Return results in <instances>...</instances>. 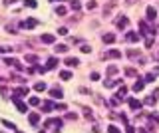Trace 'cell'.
<instances>
[{"label":"cell","mask_w":159,"mask_h":133,"mask_svg":"<svg viewBox=\"0 0 159 133\" xmlns=\"http://www.w3.org/2000/svg\"><path fill=\"white\" fill-rule=\"evenodd\" d=\"M104 42H106V44H114V42H116V36H114V34H104Z\"/></svg>","instance_id":"cell-19"},{"label":"cell","mask_w":159,"mask_h":133,"mask_svg":"<svg viewBox=\"0 0 159 133\" xmlns=\"http://www.w3.org/2000/svg\"><path fill=\"white\" fill-rule=\"evenodd\" d=\"M155 101H157V97H155V95H149V97H145V101H143V103H145V105H153Z\"/></svg>","instance_id":"cell-27"},{"label":"cell","mask_w":159,"mask_h":133,"mask_svg":"<svg viewBox=\"0 0 159 133\" xmlns=\"http://www.w3.org/2000/svg\"><path fill=\"white\" fill-rule=\"evenodd\" d=\"M0 133H4V131H0Z\"/></svg>","instance_id":"cell-55"},{"label":"cell","mask_w":159,"mask_h":133,"mask_svg":"<svg viewBox=\"0 0 159 133\" xmlns=\"http://www.w3.org/2000/svg\"><path fill=\"white\" fill-rule=\"evenodd\" d=\"M56 68H58V60L56 58H50L48 64H46V70H56Z\"/></svg>","instance_id":"cell-12"},{"label":"cell","mask_w":159,"mask_h":133,"mask_svg":"<svg viewBox=\"0 0 159 133\" xmlns=\"http://www.w3.org/2000/svg\"><path fill=\"white\" fill-rule=\"evenodd\" d=\"M155 82V74H147L145 76V84H153Z\"/></svg>","instance_id":"cell-31"},{"label":"cell","mask_w":159,"mask_h":133,"mask_svg":"<svg viewBox=\"0 0 159 133\" xmlns=\"http://www.w3.org/2000/svg\"><path fill=\"white\" fill-rule=\"evenodd\" d=\"M153 44H155V38L153 36H147L145 38V48H153Z\"/></svg>","instance_id":"cell-26"},{"label":"cell","mask_w":159,"mask_h":133,"mask_svg":"<svg viewBox=\"0 0 159 133\" xmlns=\"http://www.w3.org/2000/svg\"><path fill=\"white\" fill-rule=\"evenodd\" d=\"M54 107H56V105H54L52 101H44V103H42V109H44V111H50V109H54Z\"/></svg>","instance_id":"cell-24"},{"label":"cell","mask_w":159,"mask_h":133,"mask_svg":"<svg viewBox=\"0 0 159 133\" xmlns=\"http://www.w3.org/2000/svg\"><path fill=\"white\" fill-rule=\"evenodd\" d=\"M82 52H84V54H90V52H92V48H90L88 44H84V46H82Z\"/></svg>","instance_id":"cell-39"},{"label":"cell","mask_w":159,"mask_h":133,"mask_svg":"<svg viewBox=\"0 0 159 133\" xmlns=\"http://www.w3.org/2000/svg\"><path fill=\"white\" fill-rule=\"evenodd\" d=\"M64 64H66L68 68H76V66H80V60H78V58H68Z\"/></svg>","instance_id":"cell-11"},{"label":"cell","mask_w":159,"mask_h":133,"mask_svg":"<svg viewBox=\"0 0 159 133\" xmlns=\"http://www.w3.org/2000/svg\"><path fill=\"white\" fill-rule=\"evenodd\" d=\"M26 62H28V64H36V62H38V56H36V54H26Z\"/></svg>","instance_id":"cell-20"},{"label":"cell","mask_w":159,"mask_h":133,"mask_svg":"<svg viewBox=\"0 0 159 133\" xmlns=\"http://www.w3.org/2000/svg\"><path fill=\"white\" fill-rule=\"evenodd\" d=\"M30 105H40V99L38 97H30Z\"/></svg>","instance_id":"cell-40"},{"label":"cell","mask_w":159,"mask_h":133,"mask_svg":"<svg viewBox=\"0 0 159 133\" xmlns=\"http://www.w3.org/2000/svg\"><path fill=\"white\" fill-rule=\"evenodd\" d=\"M139 56V50H127V58H137Z\"/></svg>","instance_id":"cell-30"},{"label":"cell","mask_w":159,"mask_h":133,"mask_svg":"<svg viewBox=\"0 0 159 133\" xmlns=\"http://www.w3.org/2000/svg\"><path fill=\"white\" fill-rule=\"evenodd\" d=\"M125 76H129V78H135V76H137V72H135L133 68H125Z\"/></svg>","instance_id":"cell-29"},{"label":"cell","mask_w":159,"mask_h":133,"mask_svg":"<svg viewBox=\"0 0 159 133\" xmlns=\"http://www.w3.org/2000/svg\"><path fill=\"white\" fill-rule=\"evenodd\" d=\"M118 84H121L119 80H106V82H104V86H106L108 89H110V88H116Z\"/></svg>","instance_id":"cell-14"},{"label":"cell","mask_w":159,"mask_h":133,"mask_svg":"<svg viewBox=\"0 0 159 133\" xmlns=\"http://www.w3.org/2000/svg\"><path fill=\"white\" fill-rule=\"evenodd\" d=\"M50 95L56 97V99H62V97H64V93H62V89H60V88H52V89H50Z\"/></svg>","instance_id":"cell-10"},{"label":"cell","mask_w":159,"mask_h":133,"mask_svg":"<svg viewBox=\"0 0 159 133\" xmlns=\"http://www.w3.org/2000/svg\"><path fill=\"white\" fill-rule=\"evenodd\" d=\"M92 80H94V82H96V80H100V74H98V72H94V74H92Z\"/></svg>","instance_id":"cell-45"},{"label":"cell","mask_w":159,"mask_h":133,"mask_svg":"<svg viewBox=\"0 0 159 133\" xmlns=\"http://www.w3.org/2000/svg\"><path fill=\"white\" fill-rule=\"evenodd\" d=\"M145 14H147V20H149V22H155V20H157V10H155L153 6H147Z\"/></svg>","instance_id":"cell-2"},{"label":"cell","mask_w":159,"mask_h":133,"mask_svg":"<svg viewBox=\"0 0 159 133\" xmlns=\"http://www.w3.org/2000/svg\"><path fill=\"white\" fill-rule=\"evenodd\" d=\"M24 4H26L28 8H36V6H38V2H36V0H26Z\"/></svg>","instance_id":"cell-34"},{"label":"cell","mask_w":159,"mask_h":133,"mask_svg":"<svg viewBox=\"0 0 159 133\" xmlns=\"http://www.w3.org/2000/svg\"><path fill=\"white\" fill-rule=\"evenodd\" d=\"M2 125H6V127H10V129H16V125H12V123L6 121V119H2Z\"/></svg>","instance_id":"cell-38"},{"label":"cell","mask_w":159,"mask_h":133,"mask_svg":"<svg viewBox=\"0 0 159 133\" xmlns=\"http://www.w3.org/2000/svg\"><path fill=\"white\" fill-rule=\"evenodd\" d=\"M54 50H56V54H64V52H68V46L66 44H56Z\"/></svg>","instance_id":"cell-17"},{"label":"cell","mask_w":159,"mask_h":133,"mask_svg":"<svg viewBox=\"0 0 159 133\" xmlns=\"http://www.w3.org/2000/svg\"><path fill=\"white\" fill-rule=\"evenodd\" d=\"M119 56H121V52H118V50H110V52H108V58H114V60H118Z\"/></svg>","instance_id":"cell-25"},{"label":"cell","mask_w":159,"mask_h":133,"mask_svg":"<svg viewBox=\"0 0 159 133\" xmlns=\"http://www.w3.org/2000/svg\"><path fill=\"white\" fill-rule=\"evenodd\" d=\"M4 64H8V66H14L16 70H22V64H20L18 60H12V58H4Z\"/></svg>","instance_id":"cell-6"},{"label":"cell","mask_w":159,"mask_h":133,"mask_svg":"<svg viewBox=\"0 0 159 133\" xmlns=\"http://www.w3.org/2000/svg\"><path fill=\"white\" fill-rule=\"evenodd\" d=\"M12 101L16 103V107H18V111H22V113H26V109H28V107H26V103H22V101H20V97H12Z\"/></svg>","instance_id":"cell-7"},{"label":"cell","mask_w":159,"mask_h":133,"mask_svg":"<svg viewBox=\"0 0 159 133\" xmlns=\"http://www.w3.org/2000/svg\"><path fill=\"white\" fill-rule=\"evenodd\" d=\"M70 8L76 10V12H80V10H82V4H80L78 0H72V2H70Z\"/></svg>","instance_id":"cell-22"},{"label":"cell","mask_w":159,"mask_h":133,"mask_svg":"<svg viewBox=\"0 0 159 133\" xmlns=\"http://www.w3.org/2000/svg\"><path fill=\"white\" fill-rule=\"evenodd\" d=\"M155 58H157V60H159V48H157V52H155Z\"/></svg>","instance_id":"cell-51"},{"label":"cell","mask_w":159,"mask_h":133,"mask_svg":"<svg viewBox=\"0 0 159 133\" xmlns=\"http://www.w3.org/2000/svg\"><path fill=\"white\" fill-rule=\"evenodd\" d=\"M34 89H36V91H44V89H46V84H44V82H38V84L34 86Z\"/></svg>","instance_id":"cell-33"},{"label":"cell","mask_w":159,"mask_h":133,"mask_svg":"<svg viewBox=\"0 0 159 133\" xmlns=\"http://www.w3.org/2000/svg\"><path fill=\"white\" fill-rule=\"evenodd\" d=\"M125 95H127V88H125V86H121V88L118 89V93H116V97H118L119 101H121V99H123Z\"/></svg>","instance_id":"cell-13"},{"label":"cell","mask_w":159,"mask_h":133,"mask_svg":"<svg viewBox=\"0 0 159 133\" xmlns=\"http://www.w3.org/2000/svg\"><path fill=\"white\" fill-rule=\"evenodd\" d=\"M6 30H8V32H12V34H14V30H16V28H14V26H12V24H8V26H6Z\"/></svg>","instance_id":"cell-44"},{"label":"cell","mask_w":159,"mask_h":133,"mask_svg":"<svg viewBox=\"0 0 159 133\" xmlns=\"http://www.w3.org/2000/svg\"><path fill=\"white\" fill-rule=\"evenodd\" d=\"M153 95H155V97L159 99V89H155V91H153Z\"/></svg>","instance_id":"cell-48"},{"label":"cell","mask_w":159,"mask_h":133,"mask_svg":"<svg viewBox=\"0 0 159 133\" xmlns=\"http://www.w3.org/2000/svg\"><path fill=\"white\" fill-rule=\"evenodd\" d=\"M42 42H44V44H54V36H52V34H44V36H42Z\"/></svg>","instance_id":"cell-18"},{"label":"cell","mask_w":159,"mask_h":133,"mask_svg":"<svg viewBox=\"0 0 159 133\" xmlns=\"http://www.w3.org/2000/svg\"><path fill=\"white\" fill-rule=\"evenodd\" d=\"M12 48H0V54H6V52H10Z\"/></svg>","instance_id":"cell-46"},{"label":"cell","mask_w":159,"mask_h":133,"mask_svg":"<svg viewBox=\"0 0 159 133\" xmlns=\"http://www.w3.org/2000/svg\"><path fill=\"white\" fill-rule=\"evenodd\" d=\"M56 14L58 16H66L68 14V6H56Z\"/></svg>","instance_id":"cell-16"},{"label":"cell","mask_w":159,"mask_h":133,"mask_svg":"<svg viewBox=\"0 0 159 133\" xmlns=\"http://www.w3.org/2000/svg\"><path fill=\"white\" fill-rule=\"evenodd\" d=\"M58 34H60V36H66V34H68V28H58Z\"/></svg>","instance_id":"cell-41"},{"label":"cell","mask_w":159,"mask_h":133,"mask_svg":"<svg viewBox=\"0 0 159 133\" xmlns=\"http://www.w3.org/2000/svg\"><path fill=\"white\" fill-rule=\"evenodd\" d=\"M36 26H38V22H36L34 18H28V20L20 22V28H28V30H32V28H36Z\"/></svg>","instance_id":"cell-3"},{"label":"cell","mask_w":159,"mask_h":133,"mask_svg":"<svg viewBox=\"0 0 159 133\" xmlns=\"http://www.w3.org/2000/svg\"><path fill=\"white\" fill-rule=\"evenodd\" d=\"M82 111H84V115H86L88 119H92V117H94V115H92V109H90V107H82Z\"/></svg>","instance_id":"cell-32"},{"label":"cell","mask_w":159,"mask_h":133,"mask_svg":"<svg viewBox=\"0 0 159 133\" xmlns=\"http://www.w3.org/2000/svg\"><path fill=\"white\" fill-rule=\"evenodd\" d=\"M153 121H159V115H153Z\"/></svg>","instance_id":"cell-50"},{"label":"cell","mask_w":159,"mask_h":133,"mask_svg":"<svg viewBox=\"0 0 159 133\" xmlns=\"http://www.w3.org/2000/svg\"><path fill=\"white\" fill-rule=\"evenodd\" d=\"M108 133H121V131H119L116 125H110V127H108Z\"/></svg>","instance_id":"cell-37"},{"label":"cell","mask_w":159,"mask_h":133,"mask_svg":"<svg viewBox=\"0 0 159 133\" xmlns=\"http://www.w3.org/2000/svg\"><path fill=\"white\" fill-rule=\"evenodd\" d=\"M157 34V30L155 28H149L147 26V22H139V36H155Z\"/></svg>","instance_id":"cell-1"},{"label":"cell","mask_w":159,"mask_h":133,"mask_svg":"<svg viewBox=\"0 0 159 133\" xmlns=\"http://www.w3.org/2000/svg\"><path fill=\"white\" fill-rule=\"evenodd\" d=\"M125 131H127V133H135V127H131V125H127V127H125Z\"/></svg>","instance_id":"cell-43"},{"label":"cell","mask_w":159,"mask_h":133,"mask_svg":"<svg viewBox=\"0 0 159 133\" xmlns=\"http://www.w3.org/2000/svg\"><path fill=\"white\" fill-rule=\"evenodd\" d=\"M139 133H147V131H145V129H139Z\"/></svg>","instance_id":"cell-52"},{"label":"cell","mask_w":159,"mask_h":133,"mask_svg":"<svg viewBox=\"0 0 159 133\" xmlns=\"http://www.w3.org/2000/svg\"><path fill=\"white\" fill-rule=\"evenodd\" d=\"M40 133H48V131H40Z\"/></svg>","instance_id":"cell-53"},{"label":"cell","mask_w":159,"mask_h":133,"mask_svg":"<svg viewBox=\"0 0 159 133\" xmlns=\"http://www.w3.org/2000/svg\"><path fill=\"white\" fill-rule=\"evenodd\" d=\"M143 88H145V82H141V80L133 84V91H141V89H143Z\"/></svg>","instance_id":"cell-23"},{"label":"cell","mask_w":159,"mask_h":133,"mask_svg":"<svg viewBox=\"0 0 159 133\" xmlns=\"http://www.w3.org/2000/svg\"><path fill=\"white\" fill-rule=\"evenodd\" d=\"M56 109H62V111H66V103H58V105H56Z\"/></svg>","instance_id":"cell-42"},{"label":"cell","mask_w":159,"mask_h":133,"mask_svg":"<svg viewBox=\"0 0 159 133\" xmlns=\"http://www.w3.org/2000/svg\"><path fill=\"white\" fill-rule=\"evenodd\" d=\"M127 24H129V18H127V16H119L118 20H116V26H118L119 30H123Z\"/></svg>","instance_id":"cell-4"},{"label":"cell","mask_w":159,"mask_h":133,"mask_svg":"<svg viewBox=\"0 0 159 133\" xmlns=\"http://www.w3.org/2000/svg\"><path fill=\"white\" fill-rule=\"evenodd\" d=\"M125 40L127 42H137L139 40V34L137 32H125Z\"/></svg>","instance_id":"cell-8"},{"label":"cell","mask_w":159,"mask_h":133,"mask_svg":"<svg viewBox=\"0 0 159 133\" xmlns=\"http://www.w3.org/2000/svg\"><path fill=\"white\" fill-rule=\"evenodd\" d=\"M116 74H118V68H116V66H108V76L112 78V76H116Z\"/></svg>","instance_id":"cell-28"},{"label":"cell","mask_w":159,"mask_h":133,"mask_svg":"<svg viewBox=\"0 0 159 133\" xmlns=\"http://www.w3.org/2000/svg\"><path fill=\"white\" fill-rule=\"evenodd\" d=\"M54 2H58V0H54Z\"/></svg>","instance_id":"cell-54"},{"label":"cell","mask_w":159,"mask_h":133,"mask_svg":"<svg viewBox=\"0 0 159 133\" xmlns=\"http://www.w3.org/2000/svg\"><path fill=\"white\" fill-rule=\"evenodd\" d=\"M153 74H155V76H159V66L155 68V70H153Z\"/></svg>","instance_id":"cell-49"},{"label":"cell","mask_w":159,"mask_h":133,"mask_svg":"<svg viewBox=\"0 0 159 133\" xmlns=\"http://www.w3.org/2000/svg\"><path fill=\"white\" fill-rule=\"evenodd\" d=\"M114 6H116V4H114V2H110V4L106 6V10H104V14L108 16V14H110V10H114Z\"/></svg>","instance_id":"cell-35"},{"label":"cell","mask_w":159,"mask_h":133,"mask_svg":"<svg viewBox=\"0 0 159 133\" xmlns=\"http://www.w3.org/2000/svg\"><path fill=\"white\" fill-rule=\"evenodd\" d=\"M96 6H98V2H96V0H90V2H88V10H94Z\"/></svg>","instance_id":"cell-36"},{"label":"cell","mask_w":159,"mask_h":133,"mask_svg":"<svg viewBox=\"0 0 159 133\" xmlns=\"http://www.w3.org/2000/svg\"><path fill=\"white\" fill-rule=\"evenodd\" d=\"M26 93H28L26 88H18V89H14V95H12V97H22V95H26Z\"/></svg>","instance_id":"cell-15"},{"label":"cell","mask_w":159,"mask_h":133,"mask_svg":"<svg viewBox=\"0 0 159 133\" xmlns=\"http://www.w3.org/2000/svg\"><path fill=\"white\" fill-rule=\"evenodd\" d=\"M38 121H40V115L36 113V111L28 115V123H30V125H38Z\"/></svg>","instance_id":"cell-9"},{"label":"cell","mask_w":159,"mask_h":133,"mask_svg":"<svg viewBox=\"0 0 159 133\" xmlns=\"http://www.w3.org/2000/svg\"><path fill=\"white\" fill-rule=\"evenodd\" d=\"M70 78H72V72L70 70H62L60 72V80H70Z\"/></svg>","instance_id":"cell-21"},{"label":"cell","mask_w":159,"mask_h":133,"mask_svg":"<svg viewBox=\"0 0 159 133\" xmlns=\"http://www.w3.org/2000/svg\"><path fill=\"white\" fill-rule=\"evenodd\" d=\"M14 2H16V0H4V4H6V6H10V4H14Z\"/></svg>","instance_id":"cell-47"},{"label":"cell","mask_w":159,"mask_h":133,"mask_svg":"<svg viewBox=\"0 0 159 133\" xmlns=\"http://www.w3.org/2000/svg\"><path fill=\"white\" fill-rule=\"evenodd\" d=\"M127 103H129V107H131L133 111H137V109H141V107H143V103H141V101H137V99H133V97H129V99H127Z\"/></svg>","instance_id":"cell-5"}]
</instances>
